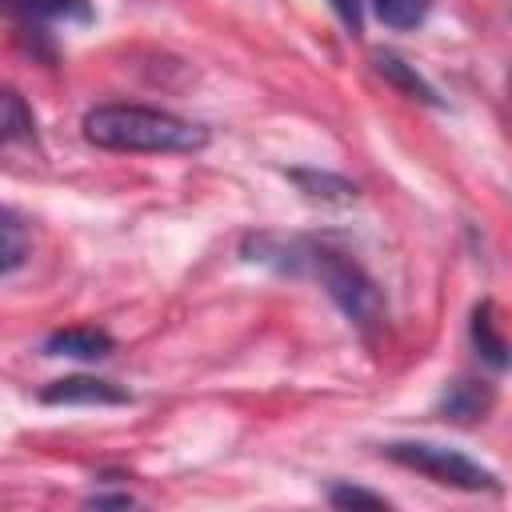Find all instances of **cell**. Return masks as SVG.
<instances>
[{"label":"cell","mask_w":512,"mask_h":512,"mask_svg":"<svg viewBox=\"0 0 512 512\" xmlns=\"http://www.w3.org/2000/svg\"><path fill=\"white\" fill-rule=\"evenodd\" d=\"M244 260L252 264H264L272 272H284V276H308L316 280L348 320H356L360 328H372L380 324L384 316V304H380V292L376 284L352 264L344 260L340 252H332L328 244H316L308 236H280V232H256L244 240Z\"/></svg>","instance_id":"1"},{"label":"cell","mask_w":512,"mask_h":512,"mask_svg":"<svg viewBox=\"0 0 512 512\" xmlns=\"http://www.w3.org/2000/svg\"><path fill=\"white\" fill-rule=\"evenodd\" d=\"M88 504H96V508H104V504H116V508H128V504H132V496H92Z\"/></svg>","instance_id":"16"},{"label":"cell","mask_w":512,"mask_h":512,"mask_svg":"<svg viewBox=\"0 0 512 512\" xmlns=\"http://www.w3.org/2000/svg\"><path fill=\"white\" fill-rule=\"evenodd\" d=\"M376 72L384 76V80H392L404 96H412V100H424V104H436V92L420 80V72L412 68V64H404L400 56H392V52H380L376 56Z\"/></svg>","instance_id":"8"},{"label":"cell","mask_w":512,"mask_h":512,"mask_svg":"<svg viewBox=\"0 0 512 512\" xmlns=\"http://www.w3.org/2000/svg\"><path fill=\"white\" fill-rule=\"evenodd\" d=\"M32 128H36V124H32V112L24 108V100H20L16 92H4V140H8V144L32 140V136H36Z\"/></svg>","instance_id":"12"},{"label":"cell","mask_w":512,"mask_h":512,"mask_svg":"<svg viewBox=\"0 0 512 512\" xmlns=\"http://www.w3.org/2000/svg\"><path fill=\"white\" fill-rule=\"evenodd\" d=\"M492 408V388L480 380H452L440 396V412L456 424H472Z\"/></svg>","instance_id":"6"},{"label":"cell","mask_w":512,"mask_h":512,"mask_svg":"<svg viewBox=\"0 0 512 512\" xmlns=\"http://www.w3.org/2000/svg\"><path fill=\"white\" fill-rule=\"evenodd\" d=\"M332 8H336V16L344 20V28L356 36L360 32V0H328Z\"/></svg>","instance_id":"15"},{"label":"cell","mask_w":512,"mask_h":512,"mask_svg":"<svg viewBox=\"0 0 512 512\" xmlns=\"http://www.w3.org/2000/svg\"><path fill=\"white\" fill-rule=\"evenodd\" d=\"M472 348H476V356L488 364V368H512V344L504 340V332L496 328V316H492V304L484 300V304H476L472 308Z\"/></svg>","instance_id":"5"},{"label":"cell","mask_w":512,"mask_h":512,"mask_svg":"<svg viewBox=\"0 0 512 512\" xmlns=\"http://www.w3.org/2000/svg\"><path fill=\"white\" fill-rule=\"evenodd\" d=\"M24 20H92L88 0H8Z\"/></svg>","instance_id":"9"},{"label":"cell","mask_w":512,"mask_h":512,"mask_svg":"<svg viewBox=\"0 0 512 512\" xmlns=\"http://www.w3.org/2000/svg\"><path fill=\"white\" fill-rule=\"evenodd\" d=\"M380 452L388 460H396L400 468H412V472H420V476H428V480H436L444 488H460V492H496L500 488L496 476L484 464L468 460L456 448L432 444V440H392Z\"/></svg>","instance_id":"3"},{"label":"cell","mask_w":512,"mask_h":512,"mask_svg":"<svg viewBox=\"0 0 512 512\" xmlns=\"http://www.w3.org/2000/svg\"><path fill=\"white\" fill-rule=\"evenodd\" d=\"M84 140L108 152H200L208 132L144 104H96L84 112Z\"/></svg>","instance_id":"2"},{"label":"cell","mask_w":512,"mask_h":512,"mask_svg":"<svg viewBox=\"0 0 512 512\" xmlns=\"http://www.w3.org/2000/svg\"><path fill=\"white\" fill-rule=\"evenodd\" d=\"M48 356H72V360H100L112 352V336L100 328H60L44 340Z\"/></svg>","instance_id":"7"},{"label":"cell","mask_w":512,"mask_h":512,"mask_svg":"<svg viewBox=\"0 0 512 512\" xmlns=\"http://www.w3.org/2000/svg\"><path fill=\"white\" fill-rule=\"evenodd\" d=\"M304 196L312 200H352L356 196V184H348L344 176H332V172H308V168H296L288 172Z\"/></svg>","instance_id":"10"},{"label":"cell","mask_w":512,"mask_h":512,"mask_svg":"<svg viewBox=\"0 0 512 512\" xmlns=\"http://www.w3.org/2000/svg\"><path fill=\"white\" fill-rule=\"evenodd\" d=\"M44 404H128L132 392L100 376H64L40 392Z\"/></svg>","instance_id":"4"},{"label":"cell","mask_w":512,"mask_h":512,"mask_svg":"<svg viewBox=\"0 0 512 512\" xmlns=\"http://www.w3.org/2000/svg\"><path fill=\"white\" fill-rule=\"evenodd\" d=\"M428 4H432V0H376V16H380L388 28L408 32V28H416V24L428 16Z\"/></svg>","instance_id":"11"},{"label":"cell","mask_w":512,"mask_h":512,"mask_svg":"<svg viewBox=\"0 0 512 512\" xmlns=\"http://www.w3.org/2000/svg\"><path fill=\"white\" fill-rule=\"evenodd\" d=\"M328 500H332L336 508H384V504H388L380 492H368V488H352V484H332Z\"/></svg>","instance_id":"13"},{"label":"cell","mask_w":512,"mask_h":512,"mask_svg":"<svg viewBox=\"0 0 512 512\" xmlns=\"http://www.w3.org/2000/svg\"><path fill=\"white\" fill-rule=\"evenodd\" d=\"M20 260H24V232H20V220L4 212V272H16Z\"/></svg>","instance_id":"14"}]
</instances>
